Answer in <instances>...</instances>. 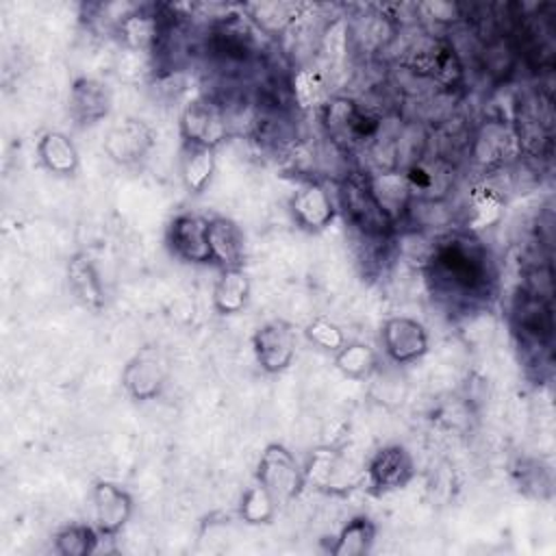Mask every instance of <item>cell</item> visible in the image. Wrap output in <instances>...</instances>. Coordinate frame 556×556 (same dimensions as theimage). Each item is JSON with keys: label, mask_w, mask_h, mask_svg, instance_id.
Instances as JSON below:
<instances>
[{"label": "cell", "mask_w": 556, "mask_h": 556, "mask_svg": "<svg viewBox=\"0 0 556 556\" xmlns=\"http://www.w3.org/2000/svg\"><path fill=\"white\" fill-rule=\"evenodd\" d=\"M339 204L345 211L350 224L365 237H387L393 228L391 217L384 213L374 195L369 176L363 172H350L339 182Z\"/></svg>", "instance_id": "obj_1"}, {"label": "cell", "mask_w": 556, "mask_h": 556, "mask_svg": "<svg viewBox=\"0 0 556 556\" xmlns=\"http://www.w3.org/2000/svg\"><path fill=\"white\" fill-rule=\"evenodd\" d=\"M254 478L274 495L278 504L295 500L306 486L304 467L282 443H267L263 447Z\"/></svg>", "instance_id": "obj_2"}, {"label": "cell", "mask_w": 556, "mask_h": 556, "mask_svg": "<svg viewBox=\"0 0 556 556\" xmlns=\"http://www.w3.org/2000/svg\"><path fill=\"white\" fill-rule=\"evenodd\" d=\"M298 348V334L295 326L287 319H269L261 324L252 334V352L256 358V365L269 374H282L291 367L295 358Z\"/></svg>", "instance_id": "obj_3"}, {"label": "cell", "mask_w": 556, "mask_h": 556, "mask_svg": "<svg viewBox=\"0 0 556 556\" xmlns=\"http://www.w3.org/2000/svg\"><path fill=\"white\" fill-rule=\"evenodd\" d=\"M178 130L185 143L217 150V146L228 137L226 113L215 100L195 98L182 109Z\"/></svg>", "instance_id": "obj_4"}, {"label": "cell", "mask_w": 556, "mask_h": 556, "mask_svg": "<svg viewBox=\"0 0 556 556\" xmlns=\"http://www.w3.org/2000/svg\"><path fill=\"white\" fill-rule=\"evenodd\" d=\"M167 382V361L154 345H146L135 352L122 369L124 391L139 402L154 400L161 395Z\"/></svg>", "instance_id": "obj_5"}, {"label": "cell", "mask_w": 556, "mask_h": 556, "mask_svg": "<svg viewBox=\"0 0 556 556\" xmlns=\"http://www.w3.org/2000/svg\"><path fill=\"white\" fill-rule=\"evenodd\" d=\"M413 476H415L413 454L400 443H389L376 450L365 467L367 486L376 495L404 489L413 480Z\"/></svg>", "instance_id": "obj_6"}, {"label": "cell", "mask_w": 556, "mask_h": 556, "mask_svg": "<svg viewBox=\"0 0 556 556\" xmlns=\"http://www.w3.org/2000/svg\"><path fill=\"white\" fill-rule=\"evenodd\" d=\"M380 343L384 354L397 363L408 365L426 356L430 339L426 326L408 315L387 317L380 326Z\"/></svg>", "instance_id": "obj_7"}, {"label": "cell", "mask_w": 556, "mask_h": 556, "mask_svg": "<svg viewBox=\"0 0 556 556\" xmlns=\"http://www.w3.org/2000/svg\"><path fill=\"white\" fill-rule=\"evenodd\" d=\"M91 506L96 530L100 536L109 539L117 536L126 528L135 510V500L124 486L111 480H98L91 486Z\"/></svg>", "instance_id": "obj_8"}, {"label": "cell", "mask_w": 556, "mask_h": 556, "mask_svg": "<svg viewBox=\"0 0 556 556\" xmlns=\"http://www.w3.org/2000/svg\"><path fill=\"white\" fill-rule=\"evenodd\" d=\"M167 245L185 263H213L208 245V217L195 213H180L167 226Z\"/></svg>", "instance_id": "obj_9"}, {"label": "cell", "mask_w": 556, "mask_h": 556, "mask_svg": "<svg viewBox=\"0 0 556 556\" xmlns=\"http://www.w3.org/2000/svg\"><path fill=\"white\" fill-rule=\"evenodd\" d=\"M154 146L152 128L139 117H126L109 128L104 137V152L117 165H135L146 159Z\"/></svg>", "instance_id": "obj_10"}, {"label": "cell", "mask_w": 556, "mask_h": 556, "mask_svg": "<svg viewBox=\"0 0 556 556\" xmlns=\"http://www.w3.org/2000/svg\"><path fill=\"white\" fill-rule=\"evenodd\" d=\"M521 150L519 132L502 119H486L476 132L473 159L482 167H500L513 161Z\"/></svg>", "instance_id": "obj_11"}, {"label": "cell", "mask_w": 556, "mask_h": 556, "mask_svg": "<svg viewBox=\"0 0 556 556\" xmlns=\"http://www.w3.org/2000/svg\"><path fill=\"white\" fill-rule=\"evenodd\" d=\"M291 213H293V219L304 230L321 232L332 224L337 208L326 185L317 180H306L291 195Z\"/></svg>", "instance_id": "obj_12"}, {"label": "cell", "mask_w": 556, "mask_h": 556, "mask_svg": "<svg viewBox=\"0 0 556 556\" xmlns=\"http://www.w3.org/2000/svg\"><path fill=\"white\" fill-rule=\"evenodd\" d=\"M321 122L328 137L343 150L354 148L365 139V115L358 104L348 96H334L324 104Z\"/></svg>", "instance_id": "obj_13"}, {"label": "cell", "mask_w": 556, "mask_h": 556, "mask_svg": "<svg viewBox=\"0 0 556 556\" xmlns=\"http://www.w3.org/2000/svg\"><path fill=\"white\" fill-rule=\"evenodd\" d=\"M113 96L106 83L93 76H80L70 87L67 109L76 124L89 126L104 119L111 113Z\"/></svg>", "instance_id": "obj_14"}, {"label": "cell", "mask_w": 556, "mask_h": 556, "mask_svg": "<svg viewBox=\"0 0 556 556\" xmlns=\"http://www.w3.org/2000/svg\"><path fill=\"white\" fill-rule=\"evenodd\" d=\"M208 245L213 263L222 269L243 267L245 258V237L241 226L224 215H215L208 219Z\"/></svg>", "instance_id": "obj_15"}, {"label": "cell", "mask_w": 556, "mask_h": 556, "mask_svg": "<svg viewBox=\"0 0 556 556\" xmlns=\"http://www.w3.org/2000/svg\"><path fill=\"white\" fill-rule=\"evenodd\" d=\"M37 159L43 169L54 176L70 178L80 167V152L70 135L63 130H46L37 139Z\"/></svg>", "instance_id": "obj_16"}, {"label": "cell", "mask_w": 556, "mask_h": 556, "mask_svg": "<svg viewBox=\"0 0 556 556\" xmlns=\"http://www.w3.org/2000/svg\"><path fill=\"white\" fill-rule=\"evenodd\" d=\"M302 467H304L306 484H313L319 491L345 493V491L352 489L343 480L348 476V463L332 447H317V450H313Z\"/></svg>", "instance_id": "obj_17"}, {"label": "cell", "mask_w": 556, "mask_h": 556, "mask_svg": "<svg viewBox=\"0 0 556 556\" xmlns=\"http://www.w3.org/2000/svg\"><path fill=\"white\" fill-rule=\"evenodd\" d=\"M67 285L72 295L91 311H100L106 302L96 261L87 252H76L67 261Z\"/></svg>", "instance_id": "obj_18"}, {"label": "cell", "mask_w": 556, "mask_h": 556, "mask_svg": "<svg viewBox=\"0 0 556 556\" xmlns=\"http://www.w3.org/2000/svg\"><path fill=\"white\" fill-rule=\"evenodd\" d=\"M250 293H252V282L243 267L222 269L213 285L211 302L219 315H237L248 306Z\"/></svg>", "instance_id": "obj_19"}, {"label": "cell", "mask_w": 556, "mask_h": 556, "mask_svg": "<svg viewBox=\"0 0 556 556\" xmlns=\"http://www.w3.org/2000/svg\"><path fill=\"white\" fill-rule=\"evenodd\" d=\"M215 167H217V159L213 148L185 143L182 159H180V178L189 193L200 195L211 185Z\"/></svg>", "instance_id": "obj_20"}, {"label": "cell", "mask_w": 556, "mask_h": 556, "mask_svg": "<svg viewBox=\"0 0 556 556\" xmlns=\"http://www.w3.org/2000/svg\"><path fill=\"white\" fill-rule=\"evenodd\" d=\"M376 534L378 528L374 519L367 515H356L339 530L328 552L332 556H365L371 552Z\"/></svg>", "instance_id": "obj_21"}, {"label": "cell", "mask_w": 556, "mask_h": 556, "mask_svg": "<svg viewBox=\"0 0 556 556\" xmlns=\"http://www.w3.org/2000/svg\"><path fill=\"white\" fill-rule=\"evenodd\" d=\"M378 365L376 350L365 341H345L341 350L334 352V367L348 380H367Z\"/></svg>", "instance_id": "obj_22"}, {"label": "cell", "mask_w": 556, "mask_h": 556, "mask_svg": "<svg viewBox=\"0 0 556 556\" xmlns=\"http://www.w3.org/2000/svg\"><path fill=\"white\" fill-rule=\"evenodd\" d=\"M369 182H371L376 200L380 202L384 213L395 224L397 213H402L406 208V204L410 202V198H413L406 176L397 174V172H387V174H380V176H369Z\"/></svg>", "instance_id": "obj_23"}, {"label": "cell", "mask_w": 556, "mask_h": 556, "mask_svg": "<svg viewBox=\"0 0 556 556\" xmlns=\"http://www.w3.org/2000/svg\"><path fill=\"white\" fill-rule=\"evenodd\" d=\"M119 35L124 39V43L130 50H139V52H150L152 48H156L159 37H161V26H159V17L150 11H135L128 13L122 22H119Z\"/></svg>", "instance_id": "obj_24"}, {"label": "cell", "mask_w": 556, "mask_h": 556, "mask_svg": "<svg viewBox=\"0 0 556 556\" xmlns=\"http://www.w3.org/2000/svg\"><path fill=\"white\" fill-rule=\"evenodd\" d=\"M276 506L278 502L274 500V495L261 482L254 480V484H250L241 493L239 517L248 526H265L271 523V519L276 517Z\"/></svg>", "instance_id": "obj_25"}, {"label": "cell", "mask_w": 556, "mask_h": 556, "mask_svg": "<svg viewBox=\"0 0 556 556\" xmlns=\"http://www.w3.org/2000/svg\"><path fill=\"white\" fill-rule=\"evenodd\" d=\"M100 532L89 523H70L54 534V552L59 556H91L98 547Z\"/></svg>", "instance_id": "obj_26"}, {"label": "cell", "mask_w": 556, "mask_h": 556, "mask_svg": "<svg viewBox=\"0 0 556 556\" xmlns=\"http://www.w3.org/2000/svg\"><path fill=\"white\" fill-rule=\"evenodd\" d=\"M502 208H504L502 195L486 185H478L469 195V219H467L469 228L482 230L497 224L502 217Z\"/></svg>", "instance_id": "obj_27"}, {"label": "cell", "mask_w": 556, "mask_h": 556, "mask_svg": "<svg viewBox=\"0 0 556 556\" xmlns=\"http://www.w3.org/2000/svg\"><path fill=\"white\" fill-rule=\"evenodd\" d=\"M248 9L252 13V20L265 33L285 30L298 13V7L289 2H256V4H250Z\"/></svg>", "instance_id": "obj_28"}, {"label": "cell", "mask_w": 556, "mask_h": 556, "mask_svg": "<svg viewBox=\"0 0 556 556\" xmlns=\"http://www.w3.org/2000/svg\"><path fill=\"white\" fill-rule=\"evenodd\" d=\"M304 337H306L308 343H313V345H317V348H321L326 352H337L348 341L345 334H343V328L337 321H332V319H328L324 315L313 317L304 326Z\"/></svg>", "instance_id": "obj_29"}, {"label": "cell", "mask_w": 556, "mask_h": 556, "mask_svg": "<svg viewBox=\"0 0 556 556\" xmlns=\"http://www.w3.org/2000/svg\"><path fill=\"white\" fill-rule=\"evenodd\" d=\"M291 89L302 111L315 109L321 102V78L315 70H308V67L298 70L291 78Z\"/></svg>", "instance_id": "obj_30"}]
</instances>
